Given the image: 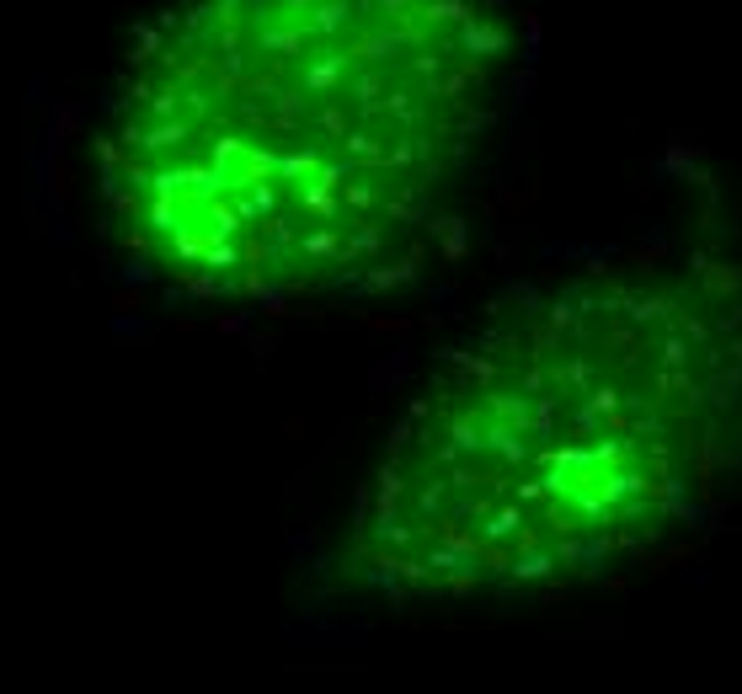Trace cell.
<instances>
[{
    "instance_id": "2",
    "label": "cell",
    "mask_w": 742,
    "mask_h": 694,
    "mask_svg": "<svg viewBox=\"0 0 742 694\" xmlns=\"http://www.w3.org/2000/svg\"><path fill=\"white\" fill-rule=\"evenodd\" d=\"M742 470V278L593 267L460 342L395 417L348 529L390 598H507L625 567Z\"/></svg>"
},
{
    "instance_id": "1",
    "label": "cell",
    "mask_w": 742,
    "mask_h": 694,
    "mask_svg": "<svg viewBox=\"0 0 742 694\" xmlns=\"http://www.w3.org/2000/svg\"><path fill=\"white\" fill-rule=\"evenodd\" d=\"M492 0H172L97 128L113 247L225 305H305L406 278L492 134Z\"/></svg>"
}]
</instances>
